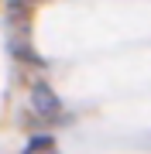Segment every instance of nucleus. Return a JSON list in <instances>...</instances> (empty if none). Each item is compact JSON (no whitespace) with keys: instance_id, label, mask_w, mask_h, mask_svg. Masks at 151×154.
Listing matches in <instances>:
<instances>
[{"instance_id":"f257e3e1","label":"nucleus","mask_w":151,"mask_h":154,"mask_svg":"<svg viewBox=\"0 0 151 154\" xmlns=\"http://www.w3.org/2000/svg\"><path fill=\"white\" fill-rule=\"evenodd\" d=\"M31 99H34V110H38V113H45V116H55V113H58V99L52 96V89L38 86Z\"/></svg>"},{"instance_id":"f03ea898","label":"nucleus","mask_w":151,"mask_h":154,"mask_svg":"<svg viewBox=\"0 0 151 154\" xmlns=\"http://www.w3.org/2000/svg\"><path fill=\"white\" fill-rule=\"evenodd\" d=\"M34 151H52V137H34L28 144V154H34Z\"/></svg>"}]
</instances>
